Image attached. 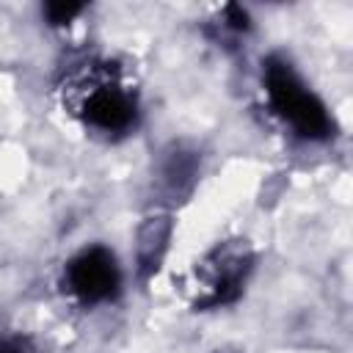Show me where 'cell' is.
Returning <instances> with one entry per match:
<instances>
[{
    "label": "cell",
    "mask_w": 353,
    "mask_h": 353,
    "mask_svg": "<svg viewBox=\"0 0 353 353\" xmlns=\"http://www.w3.org/2000/svg\"><path fill=\"white\" fill-rule=\"evenodd\" d=\"M63 105L83 127L108 138L127 135L138 124V97L121 66L105 58L74 63L61 83Z\"/></svg>",
    "instance_id": "1"
},
{
    "label": "cell",
    "mask_w": 353,
    "mask_h": 353,
    "mask_svg": "<svg viewBox=\"0 0 353 353\" xmlns=\"http://www.w3.org/2000/svg\"><path fill=\"white\" fill-rule=\"evenodd\" d=\"M262 85L268 108L301 138L325 141L334 135L336 124L325 102L306 85L295 66L284 55H268L262 61Z\"/></svg>",
    "instance_id": "2"
},
{
    "label": "cell",
    "mask_w": 353,
    "mask_h": 353,
    "mask_svg": "<svg viewBox=\"0 0 353 353\" xmlns=\"http://www.w3.org/2000/svg\"><path fill=\"white\" fill-rule=\"evenodd\" d=\"M254 270V251L245 240H223L193 268V306L218 309L234 303Z\"/></svg>",
    "instance_id": "3"
},
{
    "label": "cell",
    "mask_w": 353,
    "mask_h": 353,
    "mask_svg": "<svg viewBox=\"0 0 353 353\" xmlns=\"http://www.w3.org/2000/svg\"><path fill=\"white\" fill-rule=\"evenodd\" d=\"M63 290L83 306L108 303L121 290V268L110 248L88 245L63 268Z\"/></svg>",
    "instance_id": "4"
},
{
    "label": "cell",
    "mask_w": 353,
    "mask_h": 353,
    "mask_svg": "<svg viewBox=\"0 0 353 353\" xmlns=\"http://www.w3.org/2000/svg\"><path fill=\"white\" fill-rule=\"evenodd\" d=\"M171 234H174V218L168 212H152L141 221L138 232H135V273L141 281H149L171 245Z\"/></svg>",
    "instance_id": "5"
},
{
    "label": "cell",
    "mask_w": 353,
    "mask_h": 353,
    "mask_svg": "<svg viewBox=\"0 0 353 353\" xmlns=\"http://www.w3.org/2000/svg\"><path fill=\"white\" fill-rule=\"evenodd\" d=\"M199 176V157L193 149L174 143L168 152H163L160 165H157V190L168 199V201H179L185 199Z\"/></svg>",
    "instance_id": "6"
},
{
    "label": "cell",
    "mask_w": 353,
    "mask_h": 353,
    "mask_svg": "<svg viewBox=\"0 0 353 353\" xmlns=\"http://www.w3.org/2000/svg\"><path fill=\"white\" fill-rule=\"evenodd\" d=\"M85 6H72V3H47L44 6V17L50 19V25H66L72 22L77 14H83Z\"/></svg>",
    "instance_id": "7"
},
{
    "label": "cell",
    "mask_w": 353,
    "mask_h": 353,
    "mask_svg": "<svg viewBox=\"0 0 353 353\" xmlns=\"http://www.w3.org/2000/svg\"><path fill=\"white\" fill-rule=\"evenodd\" d=\"M0 353H33V345L22 334L0 331Z\"/></svg>",
    "instance_id": "8"
}]
</instances>
